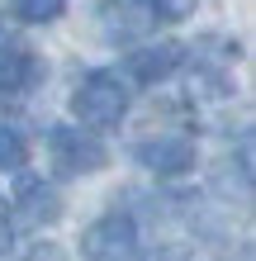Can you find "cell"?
Masks as SVG:
<instances>
[{"mask_svg": "<svg viewBox=\"0 0 256 261\" xmlns=\"http://www.w3.org/2000/svg\"><path fill=\"white\" fill-rule=\"evenodd\" d=\"M71 114L86 133H100V128H119L128 114V86L119 71H90L76 81L71 90Z\"/></svg>", "mask_w": 256, "mask_h": 261, "instance_id": "obj_1", "label": "cell"}, {"mask_svg": "<svg viewBox=\"0 0 256 261\" xmlns=\"http://www.w3.org/2000/svg\"><path fill=\"white\" fill-rule=\"evenodd\" d=\"M48 157L57 176H95L109 166V147L95 133L71 128V124H52L48 128Z\"/></svg>", "mask_w": 256, "mask_h": 261, "instance_id": "obj_2", "label": "cell"}, {"mask_svg": "<svg viewBox=\"0 0 256 261\" xmlns=\"http://www.w3.org/2000/svg\"><path fill=\"white\" fill-rule=\"evenodd\" d=\"M24 261H71V256H67L62 247H57V242H43V247H34Z\"/></svg>", "mask_w": 256, "mask_h": 261, "instance_id": "obj_13", "label": "cell"}, {"mask_svg": "<svg viewBox=\"0 0 256 261\" xmlns=\"http://www.w3.org/2000/svg\"><path fill=\"white\" fill-rule=\"evenodd\" d=\"M38 81H43L38 53L29 48V43H19V38L0 43V100H19V95H29Z\"/></svg>", "mask_w": 256, "mask_h": 261, "instance_id": "obj_7", "label": "cell"}, {"mask_svg": "<svg viewBox=\"0 0 256 261\" xmlns=\"http://www.w3.org/2000/svg\"><path fill=\"white\" fill-rule=\"evenodd\" d=\"M133 162L147 166L152 176L161 180H176V176H190L194 162H200V152L185 133H157V138H138L133 143Z\"/></svg>", "mask_w": 256, "mask_h": 261, "instance_id": "obj_4", "label": "cell"}, {"mask_svg": "<svg viewBox=\"0 0 256 261\" xmlns=\"http://www.w3.org/2000/svg\"><path fill=\"white\" fill-rule=\"evenodd\" d=\"M185 43H176V38H161V43H147V48H133L124 57V76L128 81H138V86H157V81H166V76H176L180 67H185Z\"/></svg>", "mask_w": 256, "mask_h": 261, "instance_id": "obj_5", "label": "cell"}, {"mask_svg": "<svg viewBox=\"0 0 256 261\" xmlns=\"http://www.w3.org/2000/svg\"><path fill=\"white\" fill-rule=\"evenodd\" d=\"M157 14L166 24H176V19H185V14H194V0H157Z\"/></svg>", "mask_w": 256, "mask_h": 261, "instance_id": "obj_11", "label": "cell"}, {"mask_svg": "<svg viewBox=\"0 0 256 261\" xmlns=\"http://www.w3.org/2000/svg\"><path fill=\"white\" fill-rule=\"evenodd\" d=\"M24 162H29V143H24V133L0 119V171H19Z\"/></svg>", "mask_w": 256, "mask_h": 261, "instance_id": "obj_9", "label": "cell"}, {"mask_svg": "<svg viewBox=\"0 0 256 261\" xmlns=\"http://www.w3.org/2000/svg\"><path fill=\"white\" fill-rule=\"evenodd\" d=\"M81 256L86 261H147L138 242V223L128 214H104L81 233Z\"/></svg>", "mask_w": 256, "mask_h": 261, "instance_id": "obj_3", "label": "cell"}, {"mask_svg": "<svg viewBox=\"0 0 256 261\" xmlns=\"http://www.w3.org/2000/svg\"><path fill=\"white\" fill-rule=\"evenodd\" d=\"M14 247V223H10V204L0 199V256Z\"/></svg>", "mask_w": 256, "mask_h": 261, "instance_id": "obj_12", "label": "cell"}, {"mask_svg": "<svg viewBox=\"0 0 256 261\" xmlns=\"http://www.w3.org/2000/svg\"><path fill=\"white\" fill-rule=\"evenodd\" d=\"M10 10L24 24H52V19H62L67 0H10Z\"/></svg>", "mask_w": 256, "mask_h": 261, "instance_id": "obj_10", "label": "cell"}, {"mask_svg": "<svg viewBox=\"0 0 256 261\" xmlns=\"http://www.w3.org/2000/svg\"><path fill=\"white\" fill-rule=\"evenodd\" d=\"M100 24H104V38L109 43H133V38L152 34L161 24V14H157V0H104Z\"/></svg>", "mask_w": 256, "mask_h": 261, "instance_id": "obj_6", "label": "cell"}, {"mask_svg": "<svg viewBox=\"0 0 256 261\" xmlns=\"http://www.w3.org/2000/svg\"><path fill=\"white\" fill-rule=\"evenodd\" d=\"M62 190L52 186V180H43V176H19V186H14V214H19L24 223H57L62 219Z\"/></svg>", "mask_w": 256, "mask_h": 261, "instance_id": "obj_8", "label": "cell"}]
</instances>
